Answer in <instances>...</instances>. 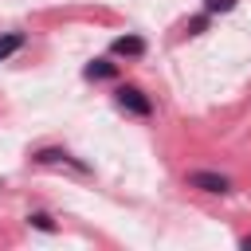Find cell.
Wrapping results in <instances>:
<instances>
[{"label": "cell", "instance_id": "obj_9", "mask_svg": "<svg viewBox=\"0 0 251 251\" xmlns=\"http://www.w3.org/2000/svg\"><path fill=\"white\" fill-rule=\"evenodd\" d=\"M239 247H247V251H251V235H243V239H239Z\"/></svg>", "mask_w": 251, "mask_h": 251}, {"label": "cell", "instance_id": "obj_8", "mask_svg": "<svg viewBox=\"0 0 251 251\" xmlns=\"http://www.w3.org/2000/svg\"><path fill=\"white\" fill-rule=\"evenodd\" d=\"M235 8V0H204V12L208 16H216V12H231Z\"/></svg>", "mask_w": 251, "mask_h": 251}, {"label": "cell", "instance_id": "obj_2", "mask_svg": "<svg viewBox=\"0 0 251 251\" xmlns=\"http://www.w3.org/2000/svg\"><path fill=\"white\" fill-rule=\"evenodd\" d=\"M184 184H188V188H200V192H208V196H231V180H227L224 173H212V169H192V173L184 176Z\"/></svg>", "mask_w": 251, "mask_h": 251}, {"label": "cell", "instance_id": "obj_1", "mask_svg": "<svg viewBox=\"0 0 251 251\" xmlns=\"http://www.w3.org/2000/svg\"><path fill=\"white\" fill-rule=\"evenodd\" d=\"M114 98H118V106H122L126 114H133V118H149V114H153V98H149L141 86H133V82H122V86L114 90Z\"/></svg>", "mask_w": 251, "mask_h": 251}, {"label": "cell", "instance_id": "obj_5", "mask_svg": "<svg viewBox=\"0 0 251 251\" xmlns=\"http://www.w3.org/2000/svg\"><path fill=\"white\" fill-rule=\"evenodd\" d=\"M110 51H114V55H129V59H141V55H145V39H141V35H118V39L110 43Z\"/></svg>", "mask_w": 251, "mask_h": 251}, {"label": "cell", "instance_id": "obj_7", "mask_svg": "<svg viewBox=\"0 0 251 251\" xmlns=\"http://www.w3.org/2000/svg\"><path fill=\"white\" fill-rule=\"evenodd\" d=\"M27 224H31V227H39V231H55V227H59L47 212H31V216H27Z\"/></svg>", "mask_w": 251, "mask_h": 251}, {"label": "cell", "instance_id": "obj_3", "mask_svg": "<svg viewBox=\"0 0 251 251\" xmlns=\"http://www.w3.org/2000/svg\"><path fill=\"white\" fill-rule=\"evenodd\" d=\"M31 157H35V165H71V169H78V173H90V169H86L82 161H75L67 149H35Z\"/></svg>", "mask_w": 251, "mask_h": 251}, {"label": "cell", "instance_id": "obj_6", "mask_svg": "<svg viewBox=\"0 0 251 251\" xmlns=\"http://www.w3.org/2000/svg\"><path fill=\"white\" fill-rule=\"evenodd\" d=\"M20 47H24V31H0V63L12 59Z\"/></svg>", "mask_w": 251, "mask_h": 251}, {"label": "cell", "instance_id": "obj_4", "mask_svg": "<svg viewBox=\"0 0 251 251\" xmlns=\"http://www.w3.org/2000/svg\"><path fill=\"white\" fill-rule=\"evenodd\" d=\"M82 75H86L90 82H110V78H118V63H110V59H90V63L82 67Z\"/></svg>", "mask_w": 251, "mask_h": 251}]
</instances>
